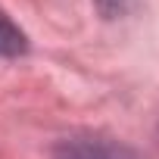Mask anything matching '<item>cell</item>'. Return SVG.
<instances>
[{"instance_id": "cell-1", "label": "cell", "mask_w": 159, "mask_h": 159, "mask_svg": "<svg viewBox=\"0 0 159 159\" xmlns=\"http://www.w3.org/2000/svg\"><path fill=\"white\" fill-rule=\"evenodd\" d=\"M53 159H143V156L116 137L75 134V137H62L56 143Z\"/></svg>"}, {"instance_id": "cell-2", "label": "cell", "mask_w": 159, "mask_h": 159, "mask_svg": "<svg viewBox=\"0 0 159 159\" xmlns=\"http://www.w3.org/2000/svg\"><path fill=\"white\" fill-rule=\"evenodd\" d=\"M28 50L25 31L10 19V13L0 7V56H22Z\"/></svg>"}]
</instances>
